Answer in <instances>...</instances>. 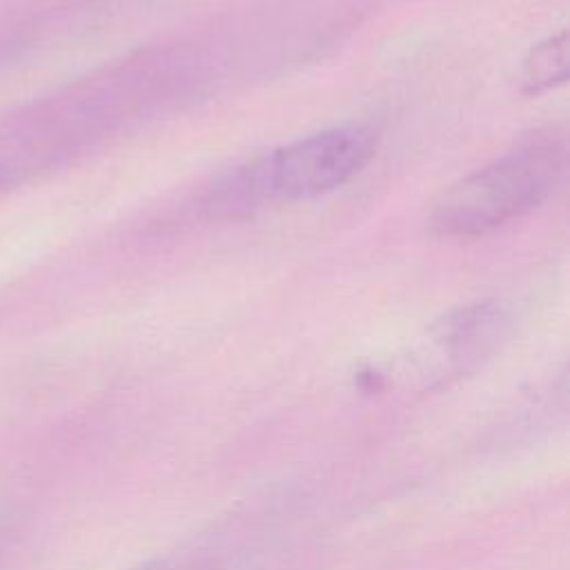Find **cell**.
<instances>
[{"label":"cell","instance_id":"2","mask_svg":"<svg viewBox=\"0 0 570 570\" xmlns=\"http://www.w3.org/2000/svg\"><path fill=\"white\" fill-rule=\"evenodd\" d=\"M374 149L376 134L363 125L309 134L238 167L214 189L212 205L238 209L316 198L354 178L372 160Z\"/></svg>","mask_w":570,"mask_h":570},{"label":"cell","instance_id":"4","mask_svg":"<svg viewBox=\"0 0 570 570\" xmlns=\"http://www.w3.org/2000/svg\"><path fill=\"white\" fill-rule=\"evenodd\" d=\"M568 78V36L566 31L537 45L523 65V91L539 94Z\"/></svg>","mask_w":570,"mask_h":570},{"label":"cell","instance_id":"5","mask_svg":"<svg viewBox=\"0 0 570 570\" xmlns=\"http://www.w3.org/2000/svg\"><path fill=\"white\" fill-rule=\"evenodd\" d=\"M127 570H209V561L203 552H174Z\"/></svg>","mask_w":570,"mask_h":570},{"label":"cell","instance_id":"3","mask_svg":"<svg viewBox=\"0 0 570 570\" xmlns=\"http://www.w3.org/2000/svg\"><path fill=\"white\" fill-rule=\"evenodd\" d=\"M512 332V312L499 301H483L445 314L428 332L421 376L448 381L483 363Z\"/></svg>","mask_w":570,"mask_h":570},{"label":"cell","instance_id":"1","mask_svg":"<svg viewBox=\"0 0 570 570\" xmlns=\"http://www.w3.org/2000/svg\"><path fill=\"white\" fill-rule=\"evenodd\" d=\"M566 160L563 134H528L492 163L450 185L434 203L430 225L448 238L483 236L539 207L561 183Z\"/></svg>","mask_w":570,"mask_h":570}]
</instances>
